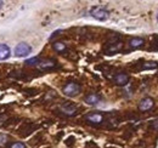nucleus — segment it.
I'll return each instance as SVG.
<instances>
[{
    "mask_svg": "<svg viewBox=\"0 0 158 148\" xmlns=\"http://www.w3.org/2000/svg\"><path fill=\"white\" fill-rule=\"evenodd\" d=\"M7 120V115L6 114H0V126H2Z\"/></svg>",
    "mask_w": 158,
    "mask_h": 148,
    "instance_id": "obj_18",
    "label": "nucleus"
},
{
    "mask_svg": "<svg viewBox=\"0 0 158 148\" xmlns=\"http://www.w3.org/2000/svg\"><path fill=\"white\" fill-rule=\"evenodd\" d=\"M145 45V40L142 38H133L129 40V46L131 49H140Z\"/></svg>",
    "mask_w": 158,
    "mask_h": 148,
    "instance_id": "obj_11",
    "label": "nucleus"
},
{
    "mask_svg": "<svg viewBox=\"0 0 158 148\" xmlns=\"http://www.w3.org/2000/svg\"><path fill=\"white\" fill-rule=\"evenodd\" d=\"M90 15L95 19H98V21H106V19H108V17H110L108 11L105 10V9H102V7H99V6L98 7H93L90 10Z\"/></svg>",
    "mask_w": 158,
    "mask_h": 148,
    "instance_id": "obj_2",
    "label": "nucleus"
},
{
    "mask_svg": "<svg viewBox=\"0 0 158 148\" xmlns=\"http://www.w3.org/2000/svg\"><path fill=\"white\" fill-rule=\"evenodd\" d=\"M11 56V50L6 44H0V61H5Z\"/></svg>",
    "mask_w": 158,
    "mask_h": 148,
    "instance_id": "obj_10",
    "label": "nucleus"
},
{
    "mask_svg": "<svg viewBox=\"0 0 158 148\" xmlns=\"http://www.w3.org/2000/svg\"><path fill=\"white\" fill-rule=\"evenodd\" d=\"M62 31H57V32H55V33H52V35L50 37V39H54V37H56V35H59L60 33H61Z\"/></svg>",
    "mask_w": 158,
    "mask_h": 148,
    "instance_id": "obj_19",
    "label": "nucleus"
},
{
    "mask_svg": "<svg viewBox=\"0 0 158 148\" xmlns=\"http://www.w3.org/2000/svg\"><path fill=\"white\" fill-rule=\"evenodd\" d=\"M10 148H27V147H26L24 143H22V142H14V143L10 146Z\"/></svg>",
    "mask_w": 158,
    "mask_h": 148,
    "instance_id": "obj_17",
    "label": "nucleus"
},
{
    "mask_svg": "<svg viewBox=\"0 0 158 148\" xmlns=\"http://www.w3.org/2000/svg\"><path fill=\"white\" fill-rule=\"evenodd\" d=\"M84 101H85V103H88L90 106H95V105H98L100 101H101V97H100V95H98V93L91 92L85 96Z\"/></svg>",
    "mask_w": 158,
    "mask_h": 148,
    "instance_id": "obj_9",
    "label": "nucleus"
},
{
    "mask_svg": "<svg viewBox=\"0 0 158 148\" xmlns=\"http://www.w3.org/2000/svg\"><path fill=\"white\" fill-rule=\"evenodd\" d=\"M155 107V101L151 97H145L139 102V109L141 112L151 111Z\"/></svg>",
    "mask_w": 158,
    "mask_h": 148,
    "instance_id": "obj_5",
    "label": "nucleus"
},
{
    "mask_svg": "<svg viewBox=\"0 0 158 148\" xmlns=\"http://www.w3.org/2000/svg\"><path fill=\"white\" fill-rule=\"evenodd\" d=\"M156 67H157V64L153 63V62H147V63H145V64L142 66L143 69H153V68H156Z\"/></svg>",
    "mask_w": 158,
    "mask_h": 148,
    "instance_id": "obj_16",
    "label": "nucleus"
},
{
    "mask_svg": "<svg viewBox=\"0 0 158 148\" xmlns=\"http://www.w3.org/2000/svg\"><path fill=\"white\" fill-rule=\"evenodd\" d=\"M39 62H40L39 57H32V58H29V60L26 61V64L27 66H37V64H39Z\"/></svg>",
    "mask_w": 158,
    "mask_h": 148,
    "instance_id": "obj_14",
    "label": "nucleus"
},
{
    "mask_svg": "<svg viewBox=\"0 0 158 148\" xmlns=\"http://www.w3.org/2000/svg\"><path fill=\"white\" fill-rule=\"evenodd\" d=\"M157 21H158V12H157Z\"/></svg>",
    "mask_w": 158,
    "mask_h": 148,
    "instance_id": "obj_21",
    "label": "nucleus"
},
{
    "mask_svg": "<svg viewBox=\"0 0 158 148\" xmlns=\"http://www.w3.org/2000/svg\"><path fill=\"white\" fill-rule=\"evenodd\" d=\"M39 68L41 71H49V69H52L55 68L56 66V61L55 60H51V58H46V60H43L39 62Z\"/></svg>",
    "mask_w": 158,
    "mask_h": 148,
    "instance_id": "obj_8",
    "label": "nucleus"
},
{
    "mask_svg": "<svg viewBox=\"0 0 158 148\" xmlns=\"http://www.w3.org/2000/svg\"><path fill=\"white\" fill-rule=\"evenodd\" d=\"M52 47H54V50H55L56 52H59V54H62V52H64V51L67 50L66 44L62 43V41H56V43H54V44H52Z\"/></svg>",
    "mask_w": 158,
    "mask_h": 148,
    "instance_id": "obj_13",
    "label": "nucleus"
},
{
    "mask_svg": "<svg viewBox=\"0 0 158 148\" xmlns=\"http://www.w3.org/2000/svg\"><path fill=\"white\" fill-rule=\"evenodd\" d=\"M60 111L62 112L64 115L67 117H73L78 113V107L73 103H63L61 107H60Z\"/></svg>",
    "mask_w": 158,
    "mask_h": 148,
    "instance_id": "obj_4",
    "label": "nucleus"
},
{
    "mask_svg": "<svg viewBox=\"0 0 158 148\" xmlns=\"http://www.w3.org/2000/svg\"><path fill=\"white\" fill-rule=\"evenodd\" d=\"M7 142H9V136L7 135H4V134H0V147L6 146Z\"/></svg>",
    "mask_w": 158,
    "mask_h": 148,
    "instance_id": "obj_15",
    "label": "nucleus"
},
{
    "mask_svg": "<svg viewBox=\"0 0 158 148\" xmlns=\"http://www.w3.org/2000/svg\"><path fill=\"white\" fill-rule=\"evenodd\" d=\"M2 4H4V2H2V1H0V9L2 7Z\"/></svg>",
    "mask_w": 158,
    "mask_h": 148,
    "instance_id": "obj_20",
    "label": "nucleus"
},
{
    "mask_svg": "<svg viewBox=\"0 0 158 148\" xmlns=\"http://www.w3.org/2000/svg\"><path fill=\"white\" fill-rule=\"evenodd\" d=\"M31 52H32V47L27 43H20L15 47V56L16 57H26V56L29 55Z\"/></svg>",
    "mask_w": 158,
    "mask_h": 148,
    "instance_id": "obj_3",
    "label": "nucleus"
},
{
    "mask_svg": "<svg viewBox=\"0 0 158 148\" xmlns=\"http://www.w3.org/2000/svg\"><path fill=\"white\" fill-rule=\"evenodd\" d=\"M113 81L118 86H125L129 83V75L127 73H123V72L117 73L114 75V78H113Z\"/></svg>",
    "mask_w": 158,
    "mask_h": 148,
    "instance_id": "obj_7",
    "label": "nucleus"
},
{
    "mask_svg": "<svg viewBox=\"0 0 158 148\" xmlns=\"http://www.w3.org/2000/svg\"><path fill=\"white\" fill-rule=\"evenodd\" d=\"M80 91H81V88L76 81H69L62 88V92L67 97H76L77 95L80 93Z\"/></svg>",
    "mask_w": 158,
    "mask_h": 148,
    "instance_id": "obj_1",
    "label": "nucleus"
},
{
    "mask_svg": "<svg viewBox=\"0 0 158 148\" xmlns=\"http://www.w3.org/2000/svg\"><path fill=\"white\" fill-rule=\"evenodd\" d=\"M85 120H86L88 123L93 124V125H99V124H101V123L103 121V115H102L101 113H96V112L89 113V114L85 117Z\"/></svg>",
    "mask_w": 158,
    "mask_h": 148,
    "instance_id": "obj_6",
    "label": "nucleus"
},
{
    "mask_svg": "<svg viewBox=\"0 0 158 148\" xmlns=\"http://www.w3.org/2000/svg\"><path fill=\"white\" fill-rule=\"evenodd\" d=\"M122 47H123V44H122L120 41H117V43H112V44H110V47H108L106 51H107L108 55H112V54H114V52L120 51Z\"/></svg>",
    "mask_w": 158,
    "mask_h": 148,
    "instance_id": "obj_12",
    "label": "nucleus"
}]
</instances>
